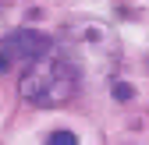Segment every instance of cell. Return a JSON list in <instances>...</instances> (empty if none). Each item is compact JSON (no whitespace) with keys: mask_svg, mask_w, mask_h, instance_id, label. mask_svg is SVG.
<instances>
[{"mask_svg":"<svg viewBox=\"0 0 149 145\" xmlns=\"http://www.w3.org/2000/svg\"><path fill=\"white\" fill-rule=\"evenodd\" d=\"M53 50L78 71L82 81L107 78V75H114V67L121 64V39H117V32L107 21H100V18H71L61 28Z\"/></svg>","mask_w":149,"mask_h":145,"instance_id":"obj_1","label":"cell"},{"mask_svg":"<svg viewBox=\"0 0 149 145\" xmlns=\"http://www.w3.org/2000/svg\"><path fill=\"white\" fill-rule=\"evenodd\" d=\"M78 71H74L57 50L39 57L36 64L25 67L22 81H18V92H22L25 103L43 106V110H53V106H64L74 92H78Z\"/></svg>","mask_w":149,"mask_h":145,"instance_id":"obj_2","label":"cell"},{"mask_svg":"<svg viewBox=\"0 0 149 145\" xmlns=\"http://www.w3.org/2000/svg\"><path fill=\"white\" fill-rule=\"evenodd\" d=\"M53 43L50 35L36 32V28H18L11 35H4L0 39V53L11 60V64H36L39 57H46V53H53Z\"/></svg>","mask_w":149,"mask_h":145,"instance_id":"obj_3","label":"cell"},{"mask_svg":"<svg viewBox=\"0 0 149 145\" xmlns=\"http://www.w3.org/2000/svg\"><path fill=\"white\" fill-rule=\"evenodd\" d=\"M46 145H78V138H74L71 131H53L46 138Z\"/></svg>","mask_w":149,"mask_h":145,"instance_id":"obj_4","label":"cell"},{"mask_svg":"<svg viewBox=\"0 0 149 145\" xmlns=\"http://www.w3.org/2000/svg\"><path fill=\"white\" fill-rule=\"evenodd\" d=\"M114 96H117L121 103H128V99H132L135 92H132V88H128V85H114Z\"/></svg>","mask_w":149,"mask_h":145,"instance_id":"obj_5","label":"cell"},{"mask_svg":"<svg viewBox=\"0 0 149 145\" xmlns=\"http://www.w3.org/2000/svg\"><path fill=\"white\" fill-rule=\"evenodd\" d=\"M0 71H11V60L4 57V53H0Z\"/></svg>","mask_w":149,"mask_h":145,"instance_id":"obj_6","label":"cell"}]
</instances>
